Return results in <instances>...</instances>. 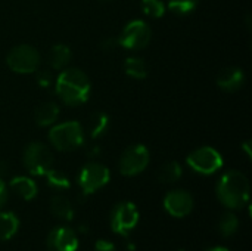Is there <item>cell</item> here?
I'll return each mask as SVG.
<instances>
[{
  "label": "cell",
  "mask_w": 252,
  "mask_h": 251,
  "mask_svg": "<svg viewBox=\"0 0 252 251\" xmlns=\"http://www.w3.org/2000/svg\"><path fill=\"white\" fill-rule=\"evenodd\" d=\"M242 149L247 152V157H248V158H251L252 152H251V142H250V141H247V142H244V143H242Z\"/></svg>",
  "instance_id": "obj_30"
},
{
  "label": "cell",
  "mask_w": 252,
  "mask_h": 251,
  "mask_svg": "<svg viewBox=\"0 0 252 251\" xmlns=\"http://www.w3.org/2000/svg\"><path fill=\"white\" fill-rule=\"evenodd\" d=\"M217 197L227 209H242L250 200L248 178L239 170H229L217 183Z\"/></svg>",
  "instance_id": "obj_2"
},
{
  "label": "cell",
  "mask_w": 252,
  "mask_h": 251,
  "mask_svg": "<svg viewBox=\"0 0 252 251\" xmlns=\"http://www.w3.org/2000/svg\"><path fill=\"white\" fill-rule=\"evenodd\" d=\"M199 0H168V9L176 15H188L196 9Z\"/></svg>",
  "instance_id": "obj_25"
},
{
  "label": "cell",
  "mask_w": 252,
  "mask_h": 251,
  "mask_svg": "<svg viewBox=\"0 0 252 251\" xmlns=\"http://www.w3.org/2000/svg\"><path fill=\"white\" fill-rule=\"evenodd\" d=\"M151 155L149 149L142 143H134L126 148L120 158V172L124 176H136L140 175L149 164Z\"/></svg>",
  "instance_id": "obj_9"
},
{
  "label": "cell",
  "mask_w": 252,
  "mask_h": 251,
  "mask_svg": "<svg viewBox=\"0 0 252 251\" xmlns=\"http://www.w3.org/2000/svg\"><path fill=\"white\" fill-rule=\"evenodd\" d=\"M139 222L137 207L130 201L118 203L111 213V229L115 234L127 235L131 229L136 228Z\"/></svg>",
  "instance_id": "obj_10"
},
{
  "label": "cell",
  "mask_w": 252,
  "mask_h": 251,
  "mask_svg": "<svg viewBox=\"0 0 252 251\" xmlns=\"http://www.w3.org/2000/svg\"><path fill=\"white\" fill-rule=\"evenodd\" d=\"M50 212L53 216L62 220H72L74 217V209L71 201L63 195H55L50 200Z\"/></svg>",
  "instance_id": "obj_17"
},
{
  "label": "cell",
  "mask_w": 252,
  "mask_h": 251,
  "mask_svg": "<svg viewBox=\"0 0 252 251\" xmlns=\"http://www.w3.org/2000/svg\"><path fill=\"white\" fill-rule=\"evenodd\" d=\"M151 38H152V30L143 19L130 21L118 36L120 46L130 50L145 49L151 43Z\"/></svg>",
  "instance_id": "obj_7"
},
{
  "label": "cell",
  "mask_w": 252,
  "mask_h": 251,
  "mask_svg": "<svg viewBox=\"0 0 252 251\" xmlns=\"http://www.w3.org/2000/svg\"><path fill=\"white\" fill-rule=\"evenodd\" d=\"M99 152H100V148L99 146H93V148L89 149V157H96V155H99Z\"/></svg>",
  "instance_id": "obj_31"
},
{
  "label": "cell",
  "mask_w": 252,
  "mask_h": 251,
  "mask_svg": "<svg viewBox=\"0 0 252 251\" xmlns=\"http://www.w3.org/2000/svg\"><path fill=\"white\" fill-rule=\"evenodd\" d=\"M100 46H102L103 50H114V49H117L120 46L118 37H106V38L102 40Z\"/></svg>",
  "instance_id": "obj_27"
},
{
  "label": "cell",
  "mask_w": 252,
  "mask_h": 251,
  "mask_svg": "<svg viewBox=\"0 0 252 251\" xmlns=\"http://www.w3.org/2000/svg\"><path fill=\"white\" fill-rule=\"evenodd\" d=\"M238 228H239V220H238L236 215L227 212V213H224L221 216V219L219 222V229H220V232H221L223 237L229 238V237L235 235L236 231H238Z\"/></svg>",
  "instance_id": "obj_23"
},
{
  "label": "cell",
  "mask_w": 252,
  "mask_h": 251,
  "mask_svg": "<svg viewBox=\"0 0 252 251\" xmlns=\"http://www.w3.org/2000/svg\"><path fill=\"white\" fill-rule=\"evenodd\" d=\"M186 163L199 175H213L223 167V157L213 146H201L188 155Z\"/></svg>",
  "instance_id": "obj_6"
},
{
  "label": "cell",
  "mask_w": 252,
  "mask_h": 251,
  "mask_svg": "<svg viewBox=\"0 0 252 251\" xmlns=\"http://www.w3.org/2000/svg\"><path fill=\"white\" fill-rule=\"evenodd\" d=\"M109 129V117L108 114L97 111L90 117V136L93 139H97L103 136Z\"/></svg>",
  "instance_id": "obj_21"
},
{
  "label": "cell",
  "mask_w": 252,
  "mask_h": 251,
  "mask_svg": "<svg viewBox=\"0 0 252 251\" xmlns=\"http://www.w3.org/2000/svg\"><path fill=\"white\" fill-rule=\"evenodd\" d=\"M183 175V169L182 166L177 163V161H168L165 163L159 173H158V179L159 182L165 183V185H171V183H176Z\"/></svg>",
  "instance_id": "obj_20"
},
{
  "label": "cell",
  "mask_w": 252,
  "mask_h": 251,
  "mask_svg": "<svg viewBox=\"0 0 252 251\" xmlns=\"http://www.w3.org/2000/svg\"><path fill=\"white\" fill-rule=\"evenodd\" d=\"M164 209L173 217H185L193 210V197L185 189L170 191L164 198Z\"/></svg>",
  "instance_id": "obj_11"
},
{
  "label": "cell",
  "mask_w": 252,
  "mask_h": 251,
  "mask_svg": "<svg viewBox=\"0 0 252 251\" xmlns=\"http://www.w3.org/2000/svg\"><path fill=\"white\" fill-rule=\"evenodd\" d=\"M37 84H38L40 87H43V89L50 87V86L53 84V75H52L49 71H46V70L38 71V72H37Z\"/></svg>",
  "instance_id": "obj_26"
},
{
  "label": "cell",
  "mask_w": 252,
  "mask_h": 251,
  "mask_svg": "<svg viewBox=\"0 0 252 251\" xmlns=\"http://www.w3.org/2000/svg\"><path fill=\"white\" fill-rule=\"evenodd\" d=\"M46 182L50 188L56 189V191H66L69 189L71 186V180L69 178L61 172V170H55V169H50L49 172H46Z\"/></svg>",
  "instance_id": "obj_22"
},
{
  "label": "cell",
  "mask_w": 252,
  "mask_h": 251,
  "mask_svg": "<svg viewBox=\"0 0 252 251\" xmlns=\"http://www.w3.org/2000/svg\"><path fill=\"white\" fill-rule=\"evenodd\" d=\"M41 56L38 50L31 44H18L12 47L6 56L9 68L18 74L35 72L40 67Z\"/></svg>",
  "instance_id": "obj_5"
},
{
  "label": "cell",
  "mask_w": 252,
  "mask_h": 251,
  "mask_svg": "<svg viewBox=\"0 0 252 251\" xmlns=\"http://www.w3.org/2000/svg\"><path fill=\"white\" fill-rule=\"evenodd\" d=\"M165 3L162 0H142V10L151 18H161L165 13Z\"/></svg>",
  "instance_id": "obj_24"
},
{
  "label": "cell",
  "mask_w": 252,
  "mask_h": 251,
  "mask_svg": "<svg viewBox=\"0 0 252 251\" xmlns=\"http://www.w3.org/2000/svg\"><path fill=\"white\" fill-rule=\"evenodd\" d=\"M111 179L108 167L100 163H87L78 173V185L84 197L103 188Z\"/></svg>",
  "instance_id": "obj_8"
},
{
  "label": "cell",
  "mask_w": 252,
  "mask_h": 251,
  "mask_svg": "<svg viewBox=\"0 0 252 251\" xmlns=\"http://www.w3.org/2000/svg\"><path fill=\"white\" fill-rule=\"evenodd\" d=\"M49 251H77L78 240L75 232L68 226H56L50 231L47 237Z\"/></svg>",
  "instance_id": "obj_12"
},
{
  "label": "cell",
  "mask_w": 252,
  "mask_h": 251,
  "mask_svg": "<svg viewBox=\"0 0 252 251\" xmlns=\"http://www.w3.org/2000/svg\"><path fill=\"white\" fill-rule=\"evenodd\" d=\"M7 197H9L7 186H6V183L0 179V209L7 203Z\"/></svg>",
  "instance_id": "obj_29"
},
{
  "label": "cell",
  "mask_w": 252,
  "mask_h": 251,
  "mask_svg": "<svg viewBox=\"0 0 252 251\" xmlns=\"http://www.w3.org/2000/svg\"><path fill=\"white\" fill-rule=\"evenodd\" d=\"M19 229V219L12 212H1L0 213V240L7 241Z\"/></svg>",
  "instance_id": "obj_18"
},
{
  "label": "cell",
  "mask_w": 252,
  "mask_h": 251,
  "mask_svg": "<svg viewBox=\"0 0 252 251\" xmlns=\"http://www.w3.org/2000/svg\"><path fill=\"white\" fill-rule=\"evenodd\" d=\"M124 71L127 75L137 78V80H142V78H146V75H148V65L142 58L130 56L124 62Z\"/></svg>",
  "instance_id": "obj_19"
},
{
  "label": "cell",
  "mask_w": 252,
  "mask_h": 251,
  "mask_svg": "<svg viewBox=\"0 0 252 251\" xmlns=\"http://www.w3.org/2000/svg\"><path fill=\"white\" fill-rule=\"evenodd\" d=\"M47 136L52 146L63 152L78 149L84 143V130L78 121H65L52 126Z\"/></svg>",
  "instance_id": "obj_3"
},
{
  "label": "cell",
  "mask_w": 252,
  "mask_h": 251,
  "mask_svg": "<svg viewBox=\"0 0 252 251\" xmlns=\"http://www.w3.org/2000/svg\"><path fill=\"white\" fill-rule=\"evenodd\" d=\"M58 117H59V105L52 101L38 105L34 112V120H35L37 126H40V127L52 126L58 120Z\"/></svg>",
  "instance_id": "obj_14"
},
{
  "label": "cell",
  "mask_w": 252,
  "mask_h": 251,
  "mask_svg": "<svg viewBox=\"0 0 252 251\" xmlns=\"http://www.w3.org/2000/svg\"><path fill=\"white\" fill-rule=\"evenodd\" d=\"M208 251H229L227 249H223V247H214V249H210Z\"/></svg>",
  "instance_id": "obj_32"
},
{
  "label": "cell",
  "mask_w": 252,
  "mask_h": 251,
  "mask_svg": "<svg viewBox=\"0 0 252 251\" xmlns=\"http://www.w3.org/2000/svg\"><path fill=\"white\" fill-rule=\"evenodd\" d=\"M92 84L86 72L75 67H66L61 70L55 81V92L59 99L69 105L77 107L87 102L90 96Z\"/></svg>",
  "instance_id": "obj_1"
},
{
  "label": "cell",
  "mask_w": 252,
  "mask_h": 251,
  "mask_svg": "<svg viewBox=\"0 0 252 251\" xmlns=\"http://www.w3.org/2000/svg\"><path fill=\"white\" fill-rule=\"evenodd\" d=\"M72 59V52L71 49L63 44V43H59V44H55L52 49H50V53H49V62L52 65L53 70H63L69 65Z\"/></svg>",
  "instance_id": "obj_16"
},
{
  "label": "cell",
  "mask_w": 252,
  "mask_h": 251,
  "mask_svg": "<svg viewBox=\"0 0 252 251\" xmlns=\"http://www.w3.org/2000/svg\"><path fill=\"white\" fill-rule=\"evenodd\" d=\"M245 84V72L238 67H226L217 75V86L224 92H236Z\"/></svg>",
  "instance_id": "obj_13"
},
{
  "label": "cell",
  "mask_w": 252,
  "mask_h": 251,
  "mask_svg": "<svg viewBox=\"0 0 252 251\" xmlns=\"http://www.w3.org/2000/svg\"><path fill=\"white\" fill-rule=\"evenodd\" d=\"M94 251H117L115 246L108 240H99L94 244Z\"/></svg>",
  "instance_id": "obj_28"
},
{
  "label": "cell",
  "mask_w": 252,
  "mask_h": 251,
  "mask_svg": "<svg viewBox=\"0 0 252 251\" xmlns=\"http://www.w3.org/2000/svg\"><path fill=\"white\" fill-rule=\"evenodd\" d=\"M24 167L32 176H44L52 169L53 155L50 148L43 142H31L25 146L22 154Z\"/></svg>",
  "instance_id": "obj_4"
},
{
  "label": "cell",
  "mask_w": 252,
  "mask_h": 251,
  "mask_svg": "<svg viewBox=\"0 0 252 251\" xmlns=\"http://www.w3.org/2000/svg\"><path fill=\"white\" fill-rule=\"evenodd\" d=\"M10 189L16 192L22 200H32L37 195V185L28 176H16L10 180Z\"/></svg>",
  "instance_id": "obj_15"
}]
</instances>
